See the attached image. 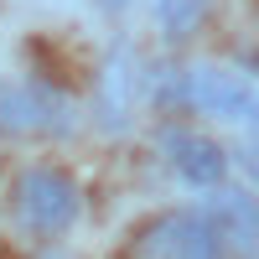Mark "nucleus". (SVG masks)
Masks as SVG:
<instances>
[{
	"mask_svg": "<svg viewBox=\"0 0 259 259\" xmlns=\"http://www.w3.org/2000/svg\"><path fill=\"white\" fill-rule=\"evenodd\" d=\"M11 207H16L21 228L62 233L78 218V187L62 177V171H52V166H31V171H21L16 187H11Z\"/></svg>",
	"mask_w": 259,
	"mask_h": 259,
	"instance_id": "1",
	"label": "nucleus"
},
{
	"mask_svg": "<svg viewBox=\"0 0 259 259\" xmlns=\"http://www.w3.org/2000/svg\"><path fill=\"white\" fill-rule=\"evenodd\" d=\"M135 259H223V233L207 212H166L140 233Z\"/></svg>",
	"mask_w": 259,
	"mask_h": 259,
	"instance_id": "2",
	"label": "nucleus"
},
{
	"mask_svg": "<svg viewBox=\"0 0 259 259\" xmlns=\"http://www.w3.org/2000/svg\"><path fill=\"white\" fill-rule=\"evenodd\" d=\"M207 11V0H161L156 6V21H161V31L171 41H187L192 31H197V21Z\"/></svg>",
	"mask_w": 259,
	"mask_h": 259,
	"instance_id": "8",
	"label": "nucleus"
},
{
	"mask_svg": "<svg viewBox=\"0 0 259 259\" xmlns=\"http://www.w3.org/2000/svg\"><path fill=\"white\" fill-rule=\"evenodd\" d=\"M62 99L47 94L41 83H21V89H0V130H68Z\"/></svg>",
	"mask_w": 259,
	"mask_h": 259,
	"instance_id": "5",
	"label": "nucleus"
},
{
	"mask_svg": "<svg viewBox=\"0 0 259 259\" xmlns=\"http://www.w3.org/2000/svg\"><path fill=\"white\" fill-rule=\"evenodd\" d=\"M161 150H166L171 171H177L187 187H218L228 177V156L218 150V140L197 135L192 124H166L161 130Z\"/></svg>",
	"mask_w": 259,
	"mask_h": 259,
	"instance_id": "4",
	"label": "nucleus"
},
{
	"mask_svg": "<svg viewBox=\"0 0 259 259\" xmlns=\"http://www.w3.org/2000/svg\"><path fill=\"white\" fill-rule=\"evenodd\" d=\"M182 104H197L202 114L228 119V124H254V89L249 78L212 68V62H197V68L182 73Z\"/></svg>",
	"mask_w": 259,
	"mask_h": 259,
	"instance_id": "3",
	"label": "nucleus"
},
{
	"mask_svg": "<svg viewBox=\"0 0 259 259\" xmlns=\"http://www.w3.org/2000/svg\"><path fill=\"white\" fill-rule=\"evenodd\" d=\"M130 99H135V62L130 52H119L99 83V124L104 130H124L130 124Z\"/></svg>",
	"mask_w": 259,
	"mask_h": 259,
	"instance_id": "6",
	"label": "nucleus"
},
{
	"mask_svg": "<svg viewBox=\"0 0 259 259\" xmlns=\"http://www.w3.org/2000/svg\"><path fill=\"white\" fill-rule=\"evenodd\" d=\"M202 212L212 218V228L223 233V244H244V249H254V202H249V197L223 192V197H212Z\"/></svg>",
	"mask_w": 259,
	"mask_h": 259,
	"instance_id": "7",
	"label": "nucleus"
}]
</instances>
